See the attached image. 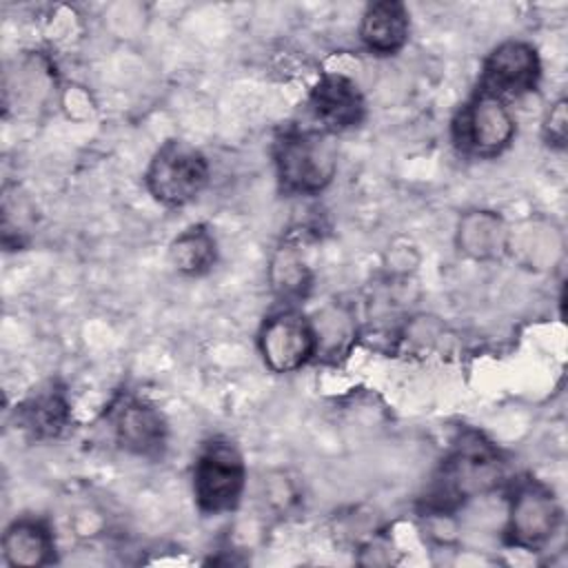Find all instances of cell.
Segmentation results:
<instances>
[{"mask_svg": "<svg viewBox=\"0 0 568 568\" xmlns=\"http://www.w3.org/2000/svg\"><path fill=\"white\" fill-rule=\"evenodd\" d=\"M506 462L499 450L481 435L462 437L439 464L426 488V508L433 513H455L475 497L501 486Z\"/></svg>", "mask_w": 568, "mask_h": 568, "instance_id": "obj_1", "label": "cell"}, {"mask_svg": "<svg viewBox=\"0 0 568 568\" xmlns=\"http://www.w3.org/2000/svg\"><path fill=\"white\" fill-rule=\"evenodd\" d=\"M280 186L293 195L324 191L337 171V146L322 129H288L273 144Z\"/></svg>", "mask_w": 568, "mask_h": 568, "instance_id": "obj_2", "label": "cell"}, {"mask_svg": "<svg viewBox=\"0 0 568 568\" xmlns=\"http://www.w3.org/2000/svg\"><path fill=\"white\" fill-rule=\"evenodd\" d=\"M209 160L184 140H166L151 158L144 182L149 193L164 206L193 202L209 184Z\"/></svg>", "mask_w": 568, "mask_h": 568, "instance_id": "obj_3", "label": "cell"}, {"mask_svg": "<svg viewBox=\"0 0 568 568\" xmlns=\"http://www.w3.org/2000/svg\"><path fill=\"white\" fill-rule=\"evenodd\" d=\"M246 486V466L242 453L226 439L204 444L193 466V495L204 515L233 510Z\"/></svg>", "mask_w": 568, "mask_h": 568, "instance_id": "obj_4", "label": "cell"}, {"mask_svg": "<svg viewBox=\"0 0 568 568\" xmlns=\"http://www.w3.org/2000/svg\"><path fill=\"white\" fill-rule=\"evenodd\" d=\"M515 131L517 126L508 104L479 89L453 120V140L457 149L477 158H495L506 151Z\"/></svg>", "mask_w": 568, "mask_h": 568, "instance_id": "obj_5", "label": "cell"}, {"mask_svg": "<svg viewBox=\"0 0 568 568\" xmlns=\"http://www.w3.org/2000/svg\"><path fill=\"white\" fill-rule=\"evenodd\" d=\"M561 521V508L552 490L537 479H517L508 495L506 541L537 550L550 541Z\"/></svg>", "mask_w": 568, "mask_h": 568, "instance_id": "obj_6", "label": "cell"}, {"mask_svg": "<svg viewBox=\"0 0 568 568\" xmlns=\"http://www.w3.org/2000/svg\"><path fill=\"white\" fill-rule=\"evenodd\" d=\"M257 346L264 364L273 373L302 368L320 348L315 324L295 308H284L266 317Z\"/></svg>", "mask_w": 568, "mask_h": 568, "instance_id": "obj_7", "label": "cell"}, {"mask_svg": "<svg viewBox=\"0 0 568 568\" xmlns=\"http://www.w3.org/2000/svg\"><path fill=\"white\" fill-rule=\"evenodd\" d=\"M106 422L115 444L138 457L158 459L166 450L169 426L164 415L135 395H120L106 410Z\"/></svg>", "mask_w": 568, "mask_h": 568, "instance_id": "obj_8", "label": "cell"}, {"mask_svg": "<svg viewBox=\"0 0 568 568\" xmlns=\"http://www.w3.org/2000/svg\"><path fill=\"white\" fill-rule=\"evenodd\" d=\"M539 75L541 62L537 49L524 40H506L486 55L479 75V91L506 102L535 91Z\"/></svg>", "mask_w": 568, "mask_h": 568, "instance_id": "obj_9", "label": "cell"}, {"mask_svg": "<svg viewBox=\"0 0 568 568\" xmlns=\"http://www.w3.org/2000/svg\"><path fill=\"white\" fill-rule=\"evenodd\" d=\"M308 109L320 129L326 133H344L362 124L366 102L359 87L342 73H324L308 93Z\"/></svg>", "mask_w": 568, "mask_h": 568, "instance_id": "obj_10", "label": "cell"}, {"mask_svg": "<svg viewBox=\"0 0 568 568\" xmlns=\"http://www.w3.org/2000/svg\"><path fill=\"white\" fill-rule=\"evenodd\" d=\"M410 33V16L399 0H379L366 7L359 22V40L375 55L399 53Z\"/></svg>", "mask_w": 568, "mask_h": 568, "instance_id": "obj_11", "label": "cell"}, {"mask_svg": "<svg viewBox=\"0 0 568 568\" xmlns=\"http://www.w3.org/2000/svg\"><path fill=\"white\" fill-rule=\"evenodd\" d=\"M2 557L9 566H47L55 559V541L42 519L20 517L2 535Z\"/></svg>", "mask_w": 568, "mask_h": 568, "instance_id": "obj_12", "label": "cell"}, {"mask_svg": "<svg viewBox=\"0 0 568 568\" xmlns=\"http://www.w3.org/2000/svg\"><path fill=\"white\" fill-rule=\"evenodd\" d=\"M508 226L493 211H473L459 220L457 246L475 260H495L508 251Z\"/></svg>", "mask_w": 568, "mask_h": 568, "instance_id": "obj_13", "label": "cell"}, {"mask_svg": "<svg viewBox=\"0 0 568 568\" xmlns=\"http://www.w3.org/2000/svg\"><path fill=\"white\" fill-rule=\"evenodd\" d=\"M18 426L33 439L58 437L69 422V402L62 390L44 388L27 397L16 410Z\"/></svg>", "mask_w": 568, "mask_h": 568, "instance_id": "obj_14", "label": "cell"}, {"mask_svg": "<svg viewBox=\"0 0 568 568\" xmlns=\"http://www.w3.org/2000/svg\"><path fill=\"white\" fill-rule=\"evenodd\" d=\"M171 266L186 275L200 277L209 273L217 262V242L204 224H193L184 229L169 246Z\"/></svg>", "mask_w": 568, "mask_h": 568, "instance_id": "obj_15", "label": "cell"}, {"mask_svg": "<svg viewBox=\"0 0 568 568\" xmlns=\"http://www.w3.org/2000/svg\"><path fill=\"white\" fill-rule=\"evenodd\" d=\"M271 280L282 297L300 300L311 286V271L302 260L297 246L284 244L277 248L271 264Z\"/></svg>", "mask_w": 568, "mask_h": 568, "instance_id": "obj_16", "label": "cell"}, {"mask_svg": "<svg viewBox=\"0 0 568 568\" xmlns=\"http://www.w3.org/2000/svg\"><path fill=\"white\" fill-rule=\"evenodd\" d=\"M544 138L550 146L564 149L568 138V113H566V100H559L552 104V109L546 115L544 122Z\"/></svg>", "mask_w": 568, "mask_h": 568, "instance_id": "obj_17", "label": "cell"}]
</instances>
